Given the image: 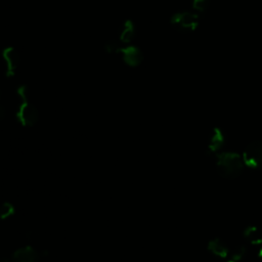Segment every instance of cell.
I'll return each mask as SVG.
<instances>
[{"label":"cell","mask_w":262,"mask_h":262,"mask_svg":"<svg viewBox=\"0 0 262 262\" xmlns=\"http://www.w3.org/2000/svg\"><path fill=\"white\" fill-rule=\"evenodd\" d=\"M119 40L122 43L125 44H129L133 41L134 37H135V33H136V29H135V25L131 19H127L124 21V24L122 25V27L120 28V32H119Z\"/></svg>","instance_id":"30bf717a"},{"label":"cell","mask_w":262,"mask_h":262,"mask_svg":"<svg viewBox=\"0 0 262 262\" xmlns=\"http://www.w3.org/2000/svg\"><path fill=\"white\" fill-rule=\"evenodd\" d=\"M207 249L208 251L213 254L214 256L224 259L228 256L229 254V249L227 247V245L220 238H213L211 241H209L208 245H207Z\"/></svg>","instance_id":"9c48e42d"},{"label":"cell","mask_w":262,"mask_h":262,"mask_svg":"<svg viewBox=\"0 0 262 262\" xmlns=\"http://www.w3.org/2000/svg\"><path fill=\"white\" fill-rule=\"evenodd\" d=\"M245 254H246V247L244 245H239L233 250L230 259L226 262H239L245 256Z\"/></svg>","instance_id":"4fadbf2b"},{"label":"cell","mask_w":262,"mask_h":262,"mask_svg":"<svg viewBox=\"0 0 262 262\" xmlns=\"http://www.w3.org/2000/svg\"><path fill=\"white\" fill-rule=\"evenodd\" d=\"M16 94L19 98V104L16 111L17 121L25 127L34 126L39 118L37 107L29 100V89L26 85H20L16 89Z\"/></svg>","instance_id":"7a4b0ae2"},{"label":"cell","mask_w":262,"mask_h":262,"mask_svg":"<svg viewBox=\"0 0 262 262\" xmlns=\"http://www.w3.org/2000/svg\"><path fill=\"white\" fill-rule=\"evenodd\" d=\"M243 158L235 152H220L216 156V169L218 174L225 179H234L244 169Z\"/></svg>","instance_id":"6da1fadb"},{"label":"cell","mask_w":262,"mask_h":262,"mask_svg":"<svg viewBox=\"0 0 262 262\" xmlns=\"http://www.w3.org/2000/svg\"><path fill=\"white\" fill-rule=\"evenodd\" d=\"M14 207L12 204L5 202L0 205V219H6L13 215Z\"/></svg>","instance_id":"7c38bea8"},{"label":"cell","mask_w":262,"mask_h":262,"mask_svg":"<svg viewBox=\"0 0 262 262\" xmlns=\"http://www.w3.org/2000/svg\"><path fill=\"white\" fill-rule=\"evenodd\" d=\"M257 256H258V258L262 261V247L260 248V250L258 251V253H257Z\"/></svg>","instance_id":"e0dca14e"},{"label":"cell","mask_w":262,"mask_h":262,"mask_svg":"<svg viewBox=\"0 0 262 262\" xmlns=\"http://www.w3.org/2000/svg\"><path fill=\"white\" fill-rule=\"evenodd\" d=\"M209 0H192V7L196 11H204L208 6Z\"/></svg>","instance_id":"9a60e30c"},{"label":"cell","mask_w":262,"mask_h":262,"mask_svg":"<svg viewBox=\"0 0 262 262\" xmlns=\"http://www.w3.org/2000/svg\"><path fill=\"white\" fill-rule=\"evenodd\" d=\"M224 141H225V138L221 129L219 127H214L211 131V134L208 140V145H207L208 152L214 154L219 151L222 148Z\"/></svg>","instance_id":"52a82bcc"},{"label":"cell","mask_w":262,"mask_h":262,"mask_svg":"<svg viewBox=\"0 0 262 262\" xmlns=\"http://www.w3.org/2000/svg\"><path fill=\"white\" fill-rule=\"evenodd\" d=\"M13 262H37L38 254L30 246L17 249L12 255Z\"/></svg>","instance_id":"ba28073f"},{"label":"cell","mask_w":262,"mask_h":262,"mask_svg":"<svg viewBox=\"0 0 262 262\" xmlns=\"http://www.w3.org/2000/svg\"><path fill=\"white\" fill-rule=\"evenodd\" d=\"M120 43H118L115 40H110L104 44V50L106 53L110 54H114V53H118L119 48H120Z\"/></svg>","instance_id":"5bb4252c"},{"label":"cell","mask_w":262,"mask_h":262,"mask_svg":"<svg viewBox=\"0 0 262 262\" xmlns=\"http://www.w3.org/2000/svg\"><path fill=\"white\" fill-rule=\"evenodd\" d=\"M3 262H7V261H3Z\"/></svg>","instance_id":"ac0fdd59"},{"label":"cell","mask_w":262,"mask_h":262,"mask_svg":"<svg viewBox=\"0 0 262 262\" xmlns=\"http://www.w3.org/2000/svg\"><path fill=\"white\" fill-rule=\"evenodd\" d=\"M170 23L178 31H194L199 25V17L192 12L181 11L174 13L170 19Z\"/></svg>","instance_id":"277c9868"},{"label":"cell","mask_w":262,"mask_h":262,"mask_svg":"<svg viewBox=\"0 0 262 262\" xmlns=\"http://www.w3.org/2000/svg\"><path fill=\"white\" fill-rule=\"evenodd\" d=\"M118 53L122 54L123 61L130 68L138 67L144 59L142 51L135 45H127L126 47L120 46Z\"/></svg>","instance_id":"8992f818"},{"label":"cell","mask_w":262,"mask_h":262,"mask_svg":"<svg viewBox=\"0 0 262 262\" xmlns=\"http://www.w3.org/2000/svg\"><path fill=\"white\" fill-rule=\"evenodd\" d=\"M244 237L253 245L262 246V228L256 225H248L244 229Z\"/></svg>","instance_id":"8fae6325"},{"label":"cell","mask_w":262,"mask_h":262,"mask_svg":"<svg viewBox=\"0 0 262 262\" xmlns=\"http://www.w3.org/2000/svg\"><path fill=\"white\" fill-rule=\"evenodd\" d=\"M5 64V76L12 78L20 64V54L13 46H6L1 52Z\"/></svg>","instance_id":"5b68a950"},{"label":"cell","mask_w":262,"mask_h":262,"mask_svg":"<svg viewBox=\"0 0 262 262\" xmlns=\"http://www.w3.org/2000/svg\"><path fill=\"white\" fill-rule=\"evenodd\" d=\"M244 164L251 169L262 168V141L250 142L243 152Z\"/></svg>","instance_id":"3957f363"},{"label":"cell","mask_w":262,"mask_h":262,"mask_svg":"<svg viewBox=\"0 0 262 262\" xmlns=\"http://www.w3.org/2000/svg\"><path fill=\"white\" fill-rule=\"evenodd\" d=\"M1 97H2V93H1V91H0V121L4 118V116H5V108H4V106L2 105V103H1Z\"/></svg>","instance_id":"2e32d148"}]
</instances>
